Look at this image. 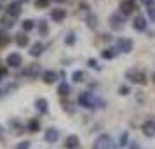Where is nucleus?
<instances>
[{
  "label": "nucleus",
  "mask_w": 155,
  "mask_h": 149,
  "mask_svg": "<svg viewBox=\"0 0 155 149\" xmlns=\"http://www.w3.org/2000/svg\"><path fill=\"white\" fill-rule=\"evenodd\" d=\"M127 141H129V135H127V132H124V134L120 135V147H126Z\"/></svg>",
  "instance_id": "obj_28"
},
{
  "label": "nucleus",
  "mask_w": 155,
  "mask_h": 149,
  "mask_svg": "<svg viewBox=\"0 0 155 149\" xmlns=\"http://www.w3.org/2000/svg\"><path fill=\"white\" fill-rule=\"evenodd\" d=\"M129 92H131V88H129V87H126V85H122V87L119 88V94H120V95H127Z\"/></svg>",
  "instance_id": "obj_32"
},
{
  "label": "nucleus",
  "mask_w": 155,
  "mask_h": 149,
  "mask_svg": "<svg viewBox=\"0 0 155 149\" xmlns=\"http://www.w3.org/2000/svg\"><path fill=\"white\" fill-rule=\"evenodd\" d=\"M117 49L119 52H131L133 50V40L131 38H119V42H117Z\"/></svg>",
  "instance_id": "obj_5"
},
{
  "label": "nucleus",
  "mask_w": 155,
  "mask_h": 149,
  "mask_svg": "<svg viewBox=\"0 0 155 149\" xmlns=\"http://www.w3.org/2000/svg\"><path fill=\"white\" fill-rule=\"evenodd\" d=\"M49 2L51 0H35V5H37V9H44L49 5Z\"/></svg>",
  "instance_id": "obj_27"
},
{
  "label": "nucleus",
  "mask_w": 155,
  "mask_h": 149,
  "mask_svg": "<svg viewBox=\"0 0 155 149\" xmlns=\"http://www.w3.org/2000/svg\"><path fill=\"white\" fill-rule=\"evenodd\" d=\"M133 11H134V2L133 0H124V2L120 4V12H122L124 16L133 14Z\"/></svg>",
  "instance_id": "obj_9"
},
{
  "label": "nucleus",
  "mask_w": 155,
  "mask_h": 149,
  "mask_svg": "<svg viewBox=\"0 0 155 149\" xmlns=\"http://www.w3.org/2000/svg\"><path fill=\"white\" fill-rule=\"evenodd\" d=\"M7 14H11V16H14V17H18V16L21 14V4H19V2L9 4V7H7Z\"/></svg>",
  "instance_id": "obj_13"
},
{
  "label": "nucleus",
  "mask_w": 155,
  "mask_h": 149,
  "mask_svg": "<svg viewBox=\"0 0 155 149\" xmlns=\"http://www.w3.org/2000/svg\"><path fill=\"white\" fill-rule=\"evenodd\" d=\"M153 82H155V73H153Z\"/></svg>",
  "instance_id": "obj_40"
},
{
  "label": "nucleus",
  "mask_w": 155,
  "mask_h": 149,
  "mask_svg": "<svg viewBox=\"0 0 155 149\" xmlns=\"http://www.w3.org/2000/svg\"><path fill=\"white\" fill-rule=\"evenodd\" d=\"M112 147V139H110V135H99L96 142H94V149H110Z\"/></svg>",
  "instance_id": "obj_4"
},
{
  "label": "nucleus",
  "mask_w": 155,
  "mask_h": 149,
  "mask_svg": "<svg viewBox=\"0 0 155 149\" xmlns=\"http://www.w3.org/2000/svg\"><path fill=\"white\" fill-rule=\"evenodd\" d=\"M44 139H45V142H49V144H54L59 139V132H58L56 128H47L45 134H44Z\"/></svg>",
  "instance_id": "obj_6"
},
{
  "label": "nucleus",
  "mask_w": 155,
  "mask_h": 149,
  "mask_svg": "<svg viewBox=\"0 0 155 149\" xmlns=\"http://www.w3.org/2000/svg\"><path fill=\"white\" fill-rule=\"evenodd\" d=\"M38 31H40V35H47L49 26H47V23H45V21H40V23H38Z\"/></svg>",
  "instance_id": "obj_26"
},
{
  "label": "nucleus",
  "mask_w": 155,
  "mask_h": 149,
  "mask_svg": "<svg viewBox=\"0 0 155 149\" xmlns=\"http://www.w3.org/2000/svg\"><path fill=\"white\" fill-rule=\"evenodd\" d=\"M148 17L155 23V7L153 5H148Z\"/></svg>",
  "instance_id": "obj_29"
},
{
  "label": "nucleus",
  "mask_w": 155,
  "mask_h": 149,
  "mask_svg": "<svg viewBox=\"0 0 155 149\" xmlns=\"http://www.w3.org/2000/svg\"><path fill=\"white\" fill-rule=\"evenodd\" d=\"M141 130H143V134H145V135L153 137V135H155V121L153 120H147L145 123H143Z\"/></svg>",
  "instance_id": "obj_8"
},
{
  "label": "nucleus",
  "mask_w": 155,
  "mask_h": 149,
  "mask_svg": "<svg viewBox=\"0 0 155 149\" xmlns=\"http://www.w3.org/2000/svg\"><path fill=\"white\" fill-rule=\"evenodd\" d=\"M23 64V59L19 54H9L7 56V66L9 68H19Z\"/></svg>",
  "instance_id": "obj_7"
},
{
  "label": "nucleus",
  "mask_w": 155,
  "mask_h": 149,
  "mask_svg": "<svg viewBox=\"0 0 155 149\" xmlns=\"http://www.w3.org/2000/svg\"><path fill=\"white\" fill-rule=\"evenodd\" d=\"M126 78L129 80V82H133V83H145L147 80H145V73L143 71H140V70H129L126 73Z\"/></svg>",
  "instance_id": "obj_3"
},
{
  "label": "nucleus",
  "mask_w": 155,
  "mask_h": 149,
  "mask_svg": "<svg viewBox=\"0 0 155 149\" xmlns=\"http://www.w3.org/2000/svg\"><path fill=\"white\" fill-rule=\"evenodd\" d=\"M25 75L30 78H37L40 75V64H30L28 68L25 70Z\"/></svg>",
  "instance_id": "obj_10"
},
{
  "label": "nucleus",
  "mask_w": 155,
  "mask_h": 149,
  "mask_svg": "<svg viewBox=\"0 0 155 149\" xmlns=\"http://www.w3.org/2000/svg\"><path fill=\"white\" fill-rule=\"evenodd\" d=\"M71 78H73V82H75V83H80V82H84L85 75H84V71H75V73L71 75Z\"/></svg>",
  "instance_id": "obj_22"
},
{
  "label": "nucleus",
  "mask_w": 155,
  "mask_h": 149,
  "mask_svg": "<svg viewBox=\"0 0 155 149\" xmlns=\"http://www.w3.org/2000/svg\"><path fill=\"white\" fill-rule=\"evenodd\" d=\"M51 17L54 19L56 23H61L66 17V11L64 9H52V12H51Z\"/></svg>",
  "instance_id": "obj_12"
},
{
  "label": "nucleus",
  "mask_w": 155,
  "mask_h": 149,
  "mask_svg": "<svg viewBox=\"0 0 155 149\" xmlns=\"http://www.w3.org/2000/svg\"><path fill=\"white\" fill-rule=\"evenodd\" d=\"M21 2H30V0H21Z\"/></svg>",
  "instance_id": "obj_38"
},
{
  "label": "nucleus",
  "mask_w": 155,
  "mask_h": 149,
  "mask_svg": "<svg viewBox=\"0 0 155 149\" xmlns=\"http://www.w3.org/2000/svg\"><path fill=\"white\" fill-rule=\"evenodd\" d=\"M78 104L80 106H84L87 107V109H94V107H103V101L98 99V95L96 94H92V92H82L80 95H78Z\"/></svg>",
  "instance_id": "obj_1"
},
{
  "label": "nucleus",
  "mask_w": 155,
  "mask_h": 149,
  "mask_svg": "<svg viewBox=\"0 0 155 149\" xmlns=\"http://www.w3.org/2000/svg\"><path fill=\"white\" fill-rule=\"evenodd\" d=\"M133 26L136 31H145L147 29V21H145V17H141V16H138L136 19H134Z\"/></svg>",
  "instance_id": "obj_15"
},
{
  "label": "nucleus",
  "mask_w": 155,
  "mask_h": 149,
  "mask_svg": "<svg viewBox=\"0 0 155 149\" xmlns=\"http://www.w3.org/2000/svg\"><path fill=\"white\" fill-rule=\"evenodd\" d=\"M42 52H44V45L40 42H37V43H33V45H31V49H30V56L38 57Z\"/></svg>",
  "instance_id": "obj_16"
},
{
  "label": "nucleus",
  "mask_w": 155,
  "mask_h": 149,
  "mask_svg": "<svg viewBox=\"0 0 155 149\" xmlns=\"http://www.w3.org/2000/svg\"><path fill=\"white\" fill-rule=\"evenodd\" d=\"M7 75V70H4V68H0V82H2V78Z\"/></svg>",
  "instance_id": "obj_35"
},
{
  "label": "nucleus",
  "mask_w": 155,
  "mask_h": 149,
  "mask_svg": "<svg viewBox=\"0 0 155 149\" xmlns=\"http://www.w3.org/2000/svg\"><path fill=\"white\" fill-rule=\"evenodd\" d=\"M87 64H89L91 68H94V70H99V64H98V61H96V59H89V61H87Z\"/></svg>",
  "instance_id": "obj_34"
},
{
  "label": "nucleus",
  "mask_w": 155,
  "mask_h": 149,
  "mask_svg": "<svg viewBox=\"0 0 155 149\" xmlns=\"http://www.w3.org/2000/svg\"><path fill=\"white\" fill-rule=\"evenodd\" d=\"M2 23H4L5 28H12V26H14V16L7 14L5 17H2Z\"/></svg>",
  "instance_id": "obj_21"
},
{
  "label": "nucleus",
  "mask_w": 155,
  "mask_h": 149,
  "mask_svg": "<svg viewBox=\"0 0 155 149\" xmlns=\"http://www.w3.org/2000/svg\"><path fill=\"white\" fill-rule=\"evenodd\" d=\"M64 42L68 43V45H73V43H75V35H73V33H70V35L64 38Z\"/></svg>",
  "instance_id": "obj_31"
},
{
  "label": "nucleus",
  "mask_w": 155,
  "mask_h": 149,
  "mask_svg": "<svg viewBox=\"0 0 155 149\" xmlns=\"http://www.w3.org/2000/svg\"><path fill=\"white\" fill-rule=\"evenodd\" d=\"M117 50L119 49H105L101 52V56H103V59H108L110 61V59H113V57L117 56Z\"/></svg>",
  "instance_id": "obj_19"
},
{
  "label": "nucleus",
  "mask_w": 155,
  "mask_h": 149,
  "mask_svg": "<svg viewBox=\"0 0 155 149\" xmlns=\"http://www.w3.org/2000/svg\"><path fill=\"white\" fill-rule=\"evenodd\" d=\"M56 2H64V0H56Z\"/></svg>",
  "instance_id": "obj_39"
},
{
  "label": "nucleus",
  "mask_w": 155,
  "mask_h": 149,
  "mask_svg": "<svg viewBox=\"0 0 155 149\" xmlns=\"http://www.w3.org/2000/svg\"><path fill=\"white\" fill-rule=\"evenodd\" d=\"M2 134H4V127L0 125V137H2Z\"/></svg>",
  "instance_id": "obj_37"
},
{
  "label": "nucleus",
  "mask_w": 155,
  "mask_h": 149,
  "mask_svg": "<svg viewBox=\"0 0 155 149\" xmlns=\"http://www.w3.org/2000/svg\"><path fill=\"white\" fill-rule=\"evenodd\" d=\"M35 107L42 114H45V113H47V101H45V99H37L35 101Z\"/></svg>",
  "instance_id": "obj_18"
},
{
  "label": "nucleus",
  "mask_w": 155,
  "mask_h": 149,
  "mask_svg": "<svg viewBox=\"0 0 155 149\" xmlns=\"http://www.w3.org/2000/svg\"><path fill=\"white\" fill-rule=\"evenodd\" d=\"M21 26H23V31H30V29H33L35 23L31 21V19H25V21L21 23Z\"/></svg>",
  "instance_id": "obj_24"
},
{
  "label": "nucleus",
  "mask_w": 155,
  "mask_h": 149,
  "mask_svg": "<svg viewBox=\"0 0 155 149\" xmlns=\"http://www.w3.org/2000/svg\"><path fill=\"white\" fill-rule=\"evenodd\" d=\"M28 42H30V40H28V36H26V33H25V31L16 35V43H18L19 47H26V45H28Z\"/></svg>",
  "instance_id": "obj_17"
},
{
  "label": "nucleus",
  "mask_w": 155,
  "mask_h": 149,
  "mask_svg": "<svg viewBox=\"0 0 155 149\" xmlns=\"http://www.w3.org/2000/svg\"><path fill=\"white\" fill-rule=\"evenodd\" d=\"M96 21H98V19H96V16H94V14L87 16V26H89V28H92V29L96 28V26H98V23H96Z\"/></svg>",
  "instance_id": "obj_25"
},
{
  "label": "nucleus",
  "mask_w": 155,
  "mask_h": 149,
  "mask_svg": "<svg viewBox=\"0 0 155 149\" xmlns=\"http://www.w3.org/2000/svg\"><path fill=\"white\" fill-rule=\"evenodd\" d=\"M78 144H80V141H78L77 135H68L66 141H64V147L66 149H77Z\"/></svg>",
  "instance_id": "obj_11"
},
{
  "label": "nucleus",
  "mask_w": 155,
  "mask_h": 149,
  "mask_svg": "<svg viewBox=\"0 0 155 149\" xmlns=\"http://www.w3.org/2000/svg\"><path fill=\"white\" fill-rule=\"evenodd\" d=\"M124 23H126V16L122 14H112L110 16V28L115 29V31H120L124 29Z\"/></svg>",
  "instance_id": "obj_2"
},
{
  "label": "nucleus",
  "mask_w": 155,
  "mask_h": 149,
  "mask_svg": "<svg viewBox=\"0 0 155 149\" xmlns=\"http://www.w3.org/2000/svg\"><path fill=\"white\" fill-rule=\"evenodd\" d=\"M28 130L30 132H38V130H40V123H38V120H30Z\"/></svg>",
  "instance_id": "obj_23"
},
{
  "label": "nucleus",
  "mask_w": 155,
  "mask_h": 149,
  "mask_svg": "<svg viewBox=\"0 0 155 149\" xmlns=\"http://www.w3.org/2000/svg\"><path fill=\"white\" fill-rule=\"evenodd\" d=\"M42 80L45 82V83H54L58 80V73L56 71H44V75H42Z\"/></svg>",
  "instance_id": "obj_14"
},
{
  "label": "nucleus",
  "mask_w": 155,
  "mask_h": 149,
  "mask_svg": "<svg viewBox=\"0 0 155 149\" xmlns=\"http://www.w3.org/2000/svg\"><path fill=\"white\" fill-rule=\"evenodd\" d=\"M58 94H59V95H68V94H70V85H68L66 82H61L59 87H58Z\"/></svg>",
  "instance_id": "obj_20"
},
{
  "label": "nucleus",
  "mask_w": 155,
  "mask_h": 149,
  "mask_svg": "<svg viewBox=\"0 0 155 149\" xmlns=\"http://www.w3.org/2000/svg\"><path fill=\"white\" fill-rule=\"evenodd\" d=\"M7 42H9V36L5 35V33H2V31H0V45H5Z\"/></svg>",
  "instance_id": "obj_33"
},
{
  "label": "nucleus",
  "mask_w": 155,
  "mask_h": 149,
  "mask_svg": "<svg viewBox=\"0 0 155 149\" xmlns=\"http://www.w3.org/2000/svg\"><path fill=\"white\" fill-rule=\"evenodd\" d=\"M16 149H30V141H23V142H19V144L16 146Z\"/></svg>",
  "instance_id": "obj_30"
},
{
  "label": "nucleus",
  "mask_w": 155,
  "mask_h": 149,
  "mask_svg": "<svg viewBox=\"0 0 155 149\" xmlns=\"http://www.w3.org/2000/svg\"><path fill=\"white\" fill-rule=\"evenodd\" d=\"M141 2H145L147 5H152V4H153V0H141Z\"/></svg>",
  "instance_id": "obj_36"
}]
</instances>
